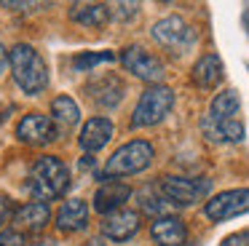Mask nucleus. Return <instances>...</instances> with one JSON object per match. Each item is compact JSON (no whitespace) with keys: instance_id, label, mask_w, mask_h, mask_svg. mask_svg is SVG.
<instances>
[{"instance_id":"2f4dec72","label":"nucleus","mask_w":249,"mask_h":246,"mask_svg":"<svg viewBox=\"0 0 249 246\" xmlns=\"http://www.w3.org/2000/svg\"><path fill=\"white\" fill-rule=\"evenodd\" d=\"M185 246H198V244H185Z\"/></svg>"},{"instance_id":"7c9ffc66","label":"nucleus","mask_w":249,"mask_h":246,"mask_svg":"<svg viewBox=\"0 0 249 246\" xmlns=\"http://www.w3.org/2000/svg\"><path fill=\"white\" fill-rule=\"evenodd\" d=\"M6 118H8V112H0V123L6 121Z\"/></svg>"},{"instance_id":"39448f33","label":"nucleus","mask_w":249,"mask_h":246,"mask_svg":"<svg viewBox=\"0 0 249 246\" xmlns=\"http://www.w3.org/2000/svg\"><path fill=\"white\" fill-rule=\"evenodd\" d=\"M158 190L161 195L172 203L174 209L177 206H193L198 201H206L212 190V182L206 176H179V174H166L161 176L158 182Z\"/></svg>"},{"instance_id":"f3484780","label":"nucleus","mask_w":249,"mask_h":246,"mask_svg":"<svg viewBox=\"0 0 249 246\" xmlns=\"http://www.w3.org/2000/svg\"><path fill=\"white\" fill-rule=\"evenodd\" d=\"M49 118H51V123H54L56 134L62 137V134L72 131V128L81 123V107H78V102L72 99V96L62 94V96H56V99L51 102Z\"/></svg>"},{"instance_id":"ddd939ff","label":"nucleus","mask_w":249,"mask_h":246,"mask_svg":"<svg viewBox=\"0 0 249 246\" xmlns=\"http://www.w3.org/2000/svg\"><path fill=\"white\" fill-rule=\"evenodd\" d=\"M113 131H115V126H113L110 118H105V115L89 118V121L81 126L78 144L83 147V153H86V155H91V153H97V150H102L105 144L113 139Z\"/></svg>"},{"instance_id":"7ed1b4c3","label":"nucleus","mask_w":249,"mask_h":246,"mask_svg":"<svg viewBox=\"0 0 249 246\" xmlns=\"http://www.w3.org/2000/svg\"><path fill=\"white\" fill-rule=\"evenodd\" d=\"M156 158V147L147 139H131V142L121 144L105 163V176H131L145 171Z\"/></svg>"},{"instance_id":"2eb2a0df","label":"nucleus","mask_w":249,"mask_h":246,"mask_svg":"<svg viewBox=\"0 0 249 246\" xmlns=\"http://www.w3.org/2000/svg\"><path fill=\"white\" fill-rule=\"evenodd\" d=\"M222 78H225V67H222V59L217 53H204L193 64V72H190V80L204 91L217 88L222 83Z\"/></svg>"},{"instance_id":"9b49d317","label":"nucleus","mask_w":249,"mask_h":246,"mask_svg":"<svg viewBox=\"0 0 249 246\" xmlns=\"http://www.w3.org/2000/svg\"><path fill=\"white\" fill-rule=\"evenodd\" d=\"M131 195H134V190H131V185H126V182H121V179L102 182V185L97 187V193H94V211L107 217V214L124 209Z\"/></svg>"},{"instance_id":"6e6552de","label":"nucleus","mask_w":249,"mask_h":246,"mask_svg":"<svg viewBox=\"0 0 249 246\" xmlns=\"http://www.w3.org/2000/svg\"><path fill=\"white\" fill-rule=\"evenodd\" d=\"M249 209V193L247 187H236V190H222L217 195L206 198L204 203V214L212 219V222H225V219H233L238 214H244Z\"/></svg>"},{"instance_id":"f257e3e1","label":"nucleus","mask_w":249,"mask_h":246,"mask_svg":"<svg viewBox=\"0 0 249 246\" xmlns=\"http://www.w3.org/2000/svg\"><path fill=\"white\" fill-rule=\"evenodd\" d=\"M8 67H11L14 80L24 94L38 96L49 86V67L38 53V48L30 46V43H17L8 51Z\"/></svg>"},{"instance_id":"4468645a","label":"nucleus","mask_w":249,"mask_h":246,"mask_svg":"<svg viewBox=\"0 0 249 246\" xmlns=\"http://www.w3.org/2000/svg\"><path fill=\"white\" fill-rule=\"evenodd\" d=\"M89 203L83 198H70L59 206L56 211V228L59 233H78V230L89 228Z\"/></svg>"},{"instance_id":"1a4fd4ad","label":"nucleus","mask_w":249,"mask_h":246,"mask_svg":"<svg viewBox=\"0 0 249 246\" xmlns=\"http://www.w3.org/2000/svg\"><path fill=\"white\" fill-rule=\"evenodd\" d=\"M86 94H89V99H91L99 110H115V107L124 102L126 83L115 72H107V75H99V78L89 80V83H86Z\"/></svg>"},{"instance_id":"cd10ccee","label":"nucleus","mask_w":249,"mask_h":246,"mask_svg":"<svg viewBox=\"0 0 249 246\" xmlns=\"http://www.w3.org/2000/svg\"><path fill=\"white\" fill-rule=\"evenodd\" d=\"M6 70H8V51H6V46L0 43V78L6 75Z\"/></svg>"},{"instance_id":"aec40b11","label":"nucleus","mask_w":249,"mask_h":246,"mask_svg":"<svg viewBox=\"0 0 249 246\" xmlns=\"http://www.w3.org/2000/svg\"><path fill=\"white\" fill-rule=\"evenodd\" d=\"M67 14L81 27H105L110 21V5L107 3H72Z\"/></svg>"},{"instance_id":"c85d7f7f","label":"nucleus","mask_w":249,"mask_h":246,"mask_svg":"<svg viewBox=\"0 0 249 246\" xmlns=\"http://www.w3.org/2000/svg\"><path fill=\"white\" fill-rule=\"evenodd\" d=\"M27 246H56L51 238H38V241H33V244H27Z\"/></svg>"},{"instance_id":"f8f14e48","label":"nucleus","mask_w":249,"mask_h":246,"mask_svg":"<svg viewBox=\"0 0 249 246\" xmlns=\"http://www.w3.org/2000/svg\"><path fill=\"white\" fill-rule=\"evenodd\" d=\"M140 228H142V214L129 206L102 217V235H107L110 241H129L131 235L140 233Z\"/></svg>"},{"instance_id":"b1692460","label":"nucleus","mask_w":249,"mask_h":246,"mask_svg":"<svg viewBox=\"0 0 249 246\" xmlns=\"http://www.w3.org/2000/svg\"><path fill=\"white\" fill-rule=\"evenodd\" d=\"M140 14V3H115L110 5V19H118V21H129Z\"/></svg>"},{"instance_id":"20e7f679","label":"nucleus","mask_w":249,"mask_h":246,"mask_svg":"<svg viewBox=\"0 0 249 246\" xmlns=\"http://www.w3.org/2000/svg\"><path fill=\"white\" fill-rule=\"evenodd\" d=\"M174 107V91L169 86L158 83V86H147L140 94V102L134 107V115H131V128H147L161 123L163 118L172 112Z\"/></svg>"},{"instance_id":"a211bd4d","label":"nucleus","mask_w":249,"mask_h":246,"mask_svg":"<svg viewBox=\"0 0 249 246\" xmlns=\"http://www.w3.org/2000/svg\"><path fill=\"white\" fill-rule=\"evenodd\" d=\"M14 222L19 225V233H24V230L27 233H40L51 222V209H49V203L30 201L14 211Z\"/></svg>"},{"instance_id":"c756f323","label":"nucleus","mask_w":249,"mask_h":246,"mask_svg":"<svg viewBox=\"0 0 249 246\" xmlns=\"http://www.w3.org/2000/svg\"><path fill=\"white\" fill-rule=\"evenodd\" d=\"M91 166H94V158H91V155H83V158H81V169H91Z\"/></svg>"},{"instance_id":"a878e982","label":"nucleus","mask_w":249,"mask_h":246,"mask_svg":"<svg viewBox=\"0 0 249 246\" xmlns=\"http://www.w3.org/2000/svg\"><path fill=\"white\" fill-rule=\"evenodd\" d=\"M0 246H27V238L19 230H0Z\"/></svg>"},{"instance_id":"4be33fe9","label":"nucleus","mask_w":249,"mask_h":246,"mask_svg":"<svg viewBox=\"0 0 249 246\" xmlns=\"http://www.w3.org/2000/svg\"><path fill=\"white\" fill-rule=\"evenodd\" d=\"M137 198H140V211H142V214H150L153 219L169 217V214L174 211V206L161 195L158 185H153V187H150V185H145L140 193H137Z\"/></svg>"},{"instance_id":"bb28decb","label":"nucleus","mask_w":249,"mask_h":246,"mask_svg":"<svg viewBox=\"0 0 249 246\" xmlns=\"http://www.w3.org/2000/svg\"><path fill=\"white\" fill-rule=\"evenodd\" d=\"M220 246H249V233H247V230H238V233L228 235Z\"/></svg>"},{"instance_id":"412c9836","label":"nucleus","mask_w":249,"mask_h":246,"mask_svg":"<svg viewBox=\"0 0 249 246\" xmlns=\"http://www.w3.org/2000/svg\"><path fill=\"white\" fill-rule=\"evenodd\" d=\"M238 107H241V99H238V91L225 88L212 99L209 110H206V121L212 123H220V121H231V118L238 115Z\"/></svg>"},{"instance_id":"423d86ee","label":"nucleus","mask_w":249,"mask_h":246,"mask_svg":"<svg viewBox=\"0 0 249 246\" xmlns=\"http://www.w3.org/2000/svg\"><path fill=\"white\" fill-rule=\"evenodd\" d=\"M150 32L163 48H169V51H174V53L190 51V48L196 46V40H198L196 27H190L179 14H169V16H163V19H158Z\"/></svg>"},{"instance_id":"6ab92c4d","label":"nucleus","mask_w":249,"mask_h":246,"mask_svg":"<svg viewBox=\"0 0 249 246\" xmlns=\"http://www.w3.org/2000/svg\"><path fill=\"white\" fill-rule=\"evenodd\" d=\"M201 131L209 142H244L247 137V128L238 118H231V121H220V123H212V121H201Z\"/></svg>"},{"instance_id":"f03ea898","label":"nucleus","mask_w":249,"mask_h":246,"mask_svg":"<svg viewBox=\"0 0 249 246\" xmlns=\"http://www.w3.org/2000/svg\"><path fill=\"white\" fill-rule=\"evenodd\" d=\"M70 187V169L62 158L56 155H40L30 169V193L35 195V201L49 203L65 195V190Z\"/></svg>"},{"instance_id":"9d476101","label":"nucleus","mask_w":249,"mask_h":246,"mask_svg":"<svg viewBox=\"0 0 249 246\" xmlns=\"http://www.w3.org/2000/svg\"><path fill=\"white\" fill-rule=\"evenodd\" d=\"M17 137H19V142H24V144L46 147V144L56 142L59 134H56V128H54V123H51L49 115H43V112H30V115H24L22 121H19Z\"/></svg>"},{"instance_id":"5701e85b","label":"nucleus","mask_w":249,"mask_h":246,"mask_svg":"<svg viewBox=\"0 0 249 246\" xmlns=\"http://www.w3.org/2000/svg\"><path fill=\"white\" fill-rule=\"evenodd\" d=\"M113 59H115L113 51H83V53H75V56H72V70H75V72H91L97 64L113 62Z\"/></svg>"},{"instance_id":"393cba45","label":"nucleus","mask_w":249,"mask_h":246,"mask_svg":"<svg viewBox=\"0 0 249 246\" xmlns=\"http://www.w3.org/2000/svg\"><path fill=\"white\" fill-rule=\"evenodd\" d=\"M14 201H11V195H6V193H0V230L6 228L8 222L14 219Z\"/></svg>"},{"instance_id":"0eeeda50","label":"nucleus","mask_w":249,"mask_h":246,"mask_svg":"<svg viewBox=\"0 0 249 246\" xmlns=\"http://www.w3.org/2000/svg\"><path fill=\"white\" fill-rule=\"evenodd\" d=\"M121 64H124L134 78L145 80V83H150V86L163 83V78H166V64H163L156 53L145 51L142 46H126L124 51H121Z\"/></svg>"},{"instance_id":"dca6fc26","label":"nucleus","mask_w":249,"mask_h":246,"mask_svg":"<svg viewBox=\"0 0 249 246\" xmlns=\"http://www.w3.org/2000/svg\"><path fill=\"white\" fill-rule=\"evenodd\" d=\"M150 235L158 246H185L188 244V228L179 217L169 214L150 225Z\"/></svg>"}]
</instances>
